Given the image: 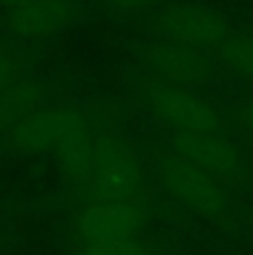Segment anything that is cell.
Instances as JSON below:
<instances>
[{"label": "cell", "mask_w": 253, "mask_h": 255, "mask_svg": "<svg viewBox=\"0 0 253 255\" xmlns=\"http://www.w3.org/2000/svg\"><path fill=\"white\" fill-rule=\"evenodd\" d=\"M153 29L160 38L216 53L233 33L231 20L211 4L173 2L158 9Z\"/></svg>", "instance_id": "obj_3"}, {"label": "cell", "mask_w": 253, "mask_h": 255, "mask_svg": "<svg viewBox=\"0 0 253 255\" xmlns=\"http://www.w3.org/2000/svg\"><path fill=\"white\" fill-rule=\"evenodd\" d=\"M67 169L96 202H135L144 189L140 160L123 142L82 138L65 151Z\"/></svg>", "instance_id": "obj_1"}, {"label": "cell", "mask_w": 253, "mask_h": 255, "mask_svg": "<svg viewBox=\"0 0 253 255\" xmlns=\"http://www.w3.org/2000/svg\"><path fill=\"white\" fill-rule=\"evenodd\" d=\"M144 89L153 114L173 131V135L227 133L225 118L216 109V105L189 87L153 78Z\"/></svg>", "instance_id": "obj_2"}, {"label": "cell", "mask_w": 253, "mask_h": 255, "mask_svg": "<svg viewBox=\"0 0 253 255\" xmlns=\"http://www.w3.org/2000/svg\"><path fill=\"white\" fill-rule=\"evenodd\" d=\"M144 58L153 73H158V78L182 87L204 85L216 71V62L207 51L164 38L149 42L144 49Z\"/></svg>", "instance_id": "obj_7"}, {"label": "cell", "mask_w": 253, "mask_h": 255, "mask_svg": "<svg viewBox=\"0 0 253 255\" xmlns=\"http://www.w3.org/2000/svg\"><path fill=\"white\" fill-rule=\"evenodd\" d=\"M233 122L245 131L249 138H253V98L238 102L236 109H233Z\"/></svg>", "instance_id": "obj_12"}, {"label": "cell", "mask_w": 253, "mask_h": 255, "mask_svg": "<svg viewBox=\"0 0 253 255\" xmlns=\"http://www.w3.org/2000/svg\"><path fill=\"white\" fill-rule=\"evenodd\" d=\"M87 135L85 116L71 107H49L22 118L9 133V142L18 151H62Z\"/></svg>", "instance_id": "obj_5"}, {"label": "cell", "mask_w": 253, "mask_h": 255, "mask_svg": "<svg viewBox=\"0 0 253 255\" xmlns=\"http://www.w3.org/2000/svg\"><path fill=\"white\" fill-rule=\"evenodd\" d=\"M80 255H151L147 244L140 238L125 240V242H107V244H87Z\"/></svg>", "instance_id": "obj_11"}, {"label": "cell", "mask_w": 253, "mask_h": 255, "mask_svg": "<svg viewBox=\"0 0 253 255\" xmlns=\"http://www.w3.org/2000/svg\"><path fill=\"white\" fill-rule=\"evenodd\" d=\"M216 53L225 69L253 85V29H233L229 40Z\"/></svg>", "instance_id": "obj_10"}, {"label": "cell", "mask_w": 253, "mask_h": 255, "mask_svg": "<svg viewBox=\"0 0 253 255\" xmlns=\"http://www.w3.org/2000/svg\"><path fill=\"white\" fill-rule=\"evenodd\" d=\"M149 211L135 202H94L78 220V233L87 244L125 242L140 238Z\"/></svg>", "instance_id": "obj_6"}, {"label": "cell", "mask_w": 253, "mask_h": 255, "mask_svg": "<svg viewBox=\"0 0 253 255\" xmlns=\"http://www.w3.org/2000/svg\"><path fill=\"white\" fill-rule=\"evenodd\" d=\"M171 151L216 180L231 178L242 164V151L227 133L173 135Z\"/></svg>", "instance_id": "obj_9"}, {"label": "cell", "mask_w": 253, "mask_h": 255, "mask_svg": "<svg viewBox=\"0 0 253 255\" xmlns=\"http://www.w3.org/2000/svg\"><path fill=\"white\" fill-rule=\"evenodd\" d=\"M11 78H13L11 62H9L4 56H0V89H4V87L9 85V80H11Z\"/></svg>", "instance_id": "obj_13"}, {"label": "cell", "mask_w": 253, "mask_h": 255, "mask_svg": "<svg viewBox=\"0 0 253 255\" xmlns=\"http://www.w3.org/2000/svg\"><path fill=\"white\" fill-rule=\"evenodd\" d=\"M155 175H158L162 189L173 200L182 202L198 215L222 218L231 207V198L220 180L211 178L204 171L189 164L187 160L178 158L173 151L158 155Z\"/></svg>", "instance_id": "obj_4"}, {"label": "cell", "mask_w": 253, "mask_h": 255, "mask_svg": "<svg viewBox=\"0 0 253 255\" xmlns=\"http://www.w3.org/2000/svg\"><path fill=\"white\" fill-rule=\"evenodd\" d=\"M0 9L9 31L29 40L58 36L82 20V7L74 2H11Z\"/></svg>", "instance_id": "obj_8"}]
</instances>
